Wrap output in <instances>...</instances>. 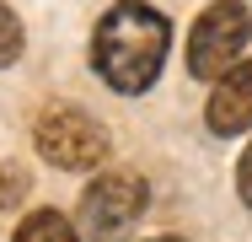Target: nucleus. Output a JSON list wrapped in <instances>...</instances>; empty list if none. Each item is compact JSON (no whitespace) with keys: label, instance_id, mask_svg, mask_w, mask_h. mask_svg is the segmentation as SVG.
<instances>
[{"label":"nucleus","instance_id":"obj_1","mask_svg":"<svg viewBox=\"0 0 252 242\" xmlns=\"http://www.w3.org/2000/svg\"><path fill=\"white\" fill-rule=\"evenodd\" d=\"M172 48V22L145 0H118L92 33V65L113 92H145Z\"/></svg>","mask_w":252,"mask_h":242},{"label":"nucleus","instance_id":"obj_2","mask_svg":"<svg viewBox=\"0 0 252 242\" xmlns=\"http://www.w3.org/2000/svg\"><path fill=\"white\" fill-rule=\"evenodd\" d=\"M252 38V16L242 0H215L188 33V70L199 81H220L231 65H242V48Z\"/></svg>","mask_w":252,"mask_h":242},{"label":"nucleus","instance_id":"obj_3","mask_svg":"<svg viewBox=\"0 0 252 242\" xmlns=\"http://www.w3.org/2000/svg\"><path fill=\"white\" fill-rule=\"evenodd\" d=\"M145 210V178L134 172H102L81 194V232L92 242H118Z\"/></svg>","mask_w":252,"mask_h":242},{"label":"nucleus","instance_id":"obj_4","mask_svg":"<svg viewBox=\"0 0 252 242\" xmlns=\"http://www.w3.org/2000/svg\"><path fill=\"white\" fill-rule=\"evenodd\" d=\"M38 151L64 172H86L107 156V129L81 108H49L38 119Z\"/></svg>","mask_w":252,"mask_h":242},{"label":"nucleus","instance_id":"obj_5","mask_svg":"<svg viewBox=\"0 0 252 242\" xmlns=\"http://www.w3.org/2000/svg\"><path fill=\"white\" fill-rule=\"evenodd\" d=\"M204 124H209V135H242V129H252V59L231 65L215 81V92L204 102Z\"/></svg>","mask_w":252,"mask_h":242},{"label":"nucleus","instance_id":"obj_6","mask_svg":"<svg viewBox=\"0 0 252 242\" xmlns=\"http://www.w3.org/2000/svg\"><path fill=\"white\" fill-rule=\"evenodd\" d=\"M11 242H81V237H75V226H70L59 210H38V215H27V221L16 226Z\"/></svg>","mask_w":252,"mask_h":242},{"label":"nucleus","instance_id":"obj_7","mask_svg":"<svg viewBox=\"0 0 252 242\" xmlns=\"http://www.w3.org/2000/svg\"><path fill=\"white\" fill-rule=\"evenodd\" d=\"M16 54H22V22H16L11 5H0V70H5Z\"/></svg>","mask_w":252,"mask_h":242},{"label":"nucleus","instance_id":"obj_8","mask_svg":"<svg viewBox=\"0 0 252 242\" xmlns=\"http://www.w3.org/2000/svg\"><path fill=\"white\" fill-rule=\"evenodd\" d=\"M22 194H27V172H22L16 161H5V167H0V210H11Z\"/></svg>","mask_w":252,"mask_h":242},{"label":"nucleus","instance_id":"obj_9","mask_svg":"<svg viewBox=\"0 0 252 242\" xmlns=\"http://www.w3.org/2000/svg\"><path fill=\"white\" fill-rule=\"evenodd\" d=\"M236 194H242V204L252 210V145L242 151V167H236Z\"/></svg>","mask_w":252,"mask_h":242},{"label":"nucleus","instance_id":"obj_10","mask_svg":"<svg viewBox=\"0 0 252 242\" xmlns=\"http://www.w3.org/2000/svg\"><path fill=\"white\" fill-rule=\"evenodd\" d=\"M151 242H183V237H151Z\"/></svg>","mask_w":252,"mask_h":242}]
</instances>
